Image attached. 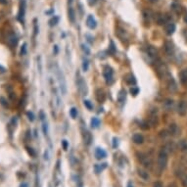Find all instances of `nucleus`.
Instances as JSON below:
<instances>
[{
	"label": "nucleus",
	"instance_id": "18",
	"mask_svg": "<svg viewBox=\"0 0 187 187\" xmlns=\"http://www.w3.org/2000/svg\"><path fill=\"white\" fill-rule=\"evenodd\" d=\"M186 111H187V106L185 104V102L181 101L179 104H178V113L183 116L186 114Z\"/></svg>",
	"mask_w": 187,
	"mask_h": 187
},
{
	"label": "nucleus",
	"instance_id": "15",
	"mask_svg": "<svg viewBox=\"0 0 187 187\" xmlns=\"http://www.w3.org/2000/svg\"><path fill=\"white\" fill-rule=\"evenodd\" d=\"M139 160H140L141 163L144 165V167H151V161H150V159L148 158L147 156H145V155H143V154H140Z\"/></svg>",
	"mask_w": 187,
	"mask_h": 187
},
{
	"label": "nucleus",
	"instance_id": "29",
	"mask_svg": "<svg viewBox=\"0 0 187 187\" xmlns=\"http://www.w3.org/2000/svg\"><path fill=\"white\" fill-rule=\"evenodd\" d=\"M178 147L181 151H187V141L186 140H181L178 144Z\"/></svg>",
	"mask_w": 187,
	"mask_h": 187
},
{
	"label": "nucleus",
	"instance_id": "17",
	"mask_svg": "<svg viewBox=\"0 0 187 187\" xmlns=\"http://www.w3.org/2000/svg\"><path fill=\"white\" fill-rule=\"evenodd\" d=\"M124 80H125V82L127 83V84H130V85H134L135 83H136V79H135V77H134V76H133V75H131V74H128V75H127V76H125V77H124Z\"/></svg>",
	"mask_w": 187,
	"mask_h": 187
},
{
	"label": "nucleus",
	"instance_id": "33",
	"mask_svg": "<svg viewBox=\"0 0 187 187\" xmlns=\"http://www.w3.org/2000/svg\"><path fill=\"white\" fill-rule=\"evenodd\" d=\"M70 116H71L72 119L77 118V110L76 108H72L71 110H70Z\"/></svg>",
	"mask_w": 187,
	"mask_h": 187
},
{
	"label": "nucleus",
	"instance_id": "8",
	"mask_svg": "<svg viewBox=\"0 0 187 187\" xmlns=\"http://www.w3.org/2000/svg\"><path fill=\"white\" fill-rule=\"evenodd\" d=\"M86 26H87L90 30H94L97 26V22L96 20L94 19L93 16L89 15L87 17V19H86Z\"/></svg>",
	"mask_w": 187,
	"mask_h": 187
},
{
	"label": "nucleus",
	"instance_id": "16",
	"mask_svg": "<svg viewBox=\"0 0 187 187\" xmlns=\"http://www.w3.org/2000/svg\"><path fill=\"white\" fill-rule=\"evenodd\" d=\"M96 99L98 100L100 103L104 102L106 99V95L104 93V91L101 90V89H97L96 90Z\"/></svg>",
	"mask_w": 187,
	"mask_h": 187
},
{
	"label": "nucleus",
	"instance_id": "6",
	"mask_svg": "<svg viewBox=\"0 0 187 187\" xmlns=\"http://www.w3.org/2000/svg\"><path fill=\"white\" fill-rule=\"evenodd\" d=\"M165 30L167 35H172L175 32V25L172 22H167L165 24Z\"/></svg>",
	"mask_w": 187,
	"mask_h": 187
},
{
	"label": "nucleus",
	"instance_id": "10",
	"mask_svg": "<svg viewBox=\"0 0 187 187\" xmlns=\"http://www.w3.org/2000/svg\"><path fill=\"white\" fill-rule=\"evenodd\" d=\"M164 48H165V51L167 55H172L174 52V46L172 42L171 41H167V42H165V45H164Z\"/></svg>",
	"mask_w": 187,
	"mask_h": 187
},
{
	"label": "nucleus",
	"instance_id": "12",
	"mask_svg": "<svg viewBox=\"0 0 187 187\" xmlns=\"http://www.w3.org/2000/svg\"><path fill=\"white\" fill-rule=\"evenodd\" d=\"M95 157L97 160H101L107 157V153H106L102 148H96L95 150Z\"/></svg>",
	"mask_w": 187,
	"mask_h": 187
},
{
	"label": "nucleus",
	"instance_id": "37",
	"mask_svg": "<svg viewBox=\"0 0 187 187\" xmlns=\"http://www.w3.org/2000/svg\"><path fill=\"white\" fill-rule=\"evenodd\" d=\"M82 49L83 50V52H84L86 55H89V54H90V50H89L88 47L85 46L84 44H82Z\"/></svg>",
	"mask_w": 187,
	"mask_h": 187
},
{
	"label": "nucleus",
	"instance_id": "2",
	"mask_svg": "<svg viewBox=\"0 0 187 187\" xmlns=\"http://www.w3.org/2000/svg\"><path fill=\"white\" fill-rule=\"evenodd\" d=\"M167 164V153L163 149L159 153V156H158V166L162 171H163L164 169H166Z\"/></svg>",
	"mask_w": 187,
	"mask_h": 187
},
{
	"label": "nucleus",
	"instance_id": "34",
	"mask_svg": "<svg viewBox=\"0 0 187 187\" xmlns=\"http://www.w3.org/2000/svg\"><path fill=\"white\" fill-rule=\"evenodd\" d=\"M89 68V62L88 60H83V64H82V70L83 72H87Z\"/></svg>",
	"mask_w": 187,
	"mask_h": 187
},
{
	"label": "nucleus",
	"instance_id": "5",
	"mask_svg": "<svg viewBox=\"0 0 187 187\" xmlns=\"http://www.w3.org/2000/svg\"><path fill=\"white\" fill-rule=\"evenodd\" d=\"M103 75H104V77L106 79V82L109 84H111V83H113L114 82V79H113V70H112L110 67H106L105 70H104V72H103Z\"/></svg>",
	"mask_w": 187,
	"mask_h": 187
},
{
	"label": "nucleus",
	"instance_id": "24",
	"mask_svg": "<svg viewBox=\"0 0 187 187\" xmlns=\"http://www.w3.org/2000/svg\"><path fill=\"white\" fill-rule=\"evenodd\" d=\"M180 80L182 83H187V69H184L180 72Z\"/></svg>",
	"mask_w": 187,
	"mask_h": 187
},
{
	"label": "nucleus",
	"instance_id": "53",
	"mask_svg": "<svg viewBox=\"0 0 187 187\" xmlns=\"http://www.w3.org/2000/svg\"><path fill=\"white\" fill-rule=\"evenodd\" d=\"M127 187H133V186H132V184H131V183H129V184H128V185H127Z\"/></svg>",
	"mask_w": 187,
	"mask_h": 187
},
{
	"label": "nucleus",
	"instance_id": "7",
	"mask_svg": "<svg viewBox=\"0 0 187 187\" xmlns=\"http://www.w3.org/2000/svg\"><path fill=\"white\" fill-rule=\"evenodd\" d=\"M157 70H158V74L160 75V77H165L167 75L166 66H165L162 62L157 63Z\"/></svg>",
	"mask_w": 187,
	"mask_h": 187
},
{
	"label": "nucleus",
	"instance_id": "42",
	"mask_svg": "<svg viewBox=\"0 0 187 187\" xmlns=\"http://www.w3.org/2000/svg\"><path fill=\"white\" fill-rule=\"evenodd\" d=\"M97 1H98V0H87L89 6H93V5H95Z\"/></svg>",
	"mask_w": 187,
	"mask_h": 187
},
{
	"label": "nucleus",
	"instance_id": "54",
	"mask_svg": "<svg viewBox=\"0 0 187 187\" xmlns=\"http://www.w3.org/2000/svg\"><path fill=\"white\" fill-rule=\"evenodd\" d=\"M150 1H152V2H153V1H157V0H150Z\"/></svg>",
	"mask_w": 187,
	"mask_h": 187
},
{
	"label": "nucleus",
	"instance_id": "46",
	"mask_svg": "<svg viewBox=\"0 0 187 187\" xmlns=\"http://www.w3.org/2000/svg\"><path fill=\"white\" fill-rule=\"evenodd\" d=\"M113 147L114 148H116L117 146H118V139H117V138H114L113 139Z\"/></svg>",
	"mask_w": 187,
	"mask_h": 187
},
{
	"label": "nucleus",
	"instance_id": "43",
	"mask_svg": "<svg viewBox=\"0 0 187 187\" xmlns=\"http://www.w3.org/2000/svg\"><path fill=\"white\" fill-rule=\"evenodd\" d=\"M38 33V27H37V23H36V20H34V36Z\"/></svg>",
	"mask_w": 187,
	"mask_h": 187
},
{
	"label": "nucleus",
	"instance_id": "41",
	"mask_svg": "<svg viewBox=\"0 0 187 187\" xmlns=\"http://www.w3.org/2000/svg\"><path fill=\"white\" fill-rule=\"evenodd\" d=\"M27 152H29V154H30V155H32V156H35V152L33 151L32 148L27 147Z\"/></svg>",
	"mask_w": 187,
	"mask_h": 187
},
{
	"label": "nucleus",
	"instance_id": "4",
	"mask_svg": "<svg viewBox=\"0 0 187 187\" xmlns=\"http://www.w3.org/2000/svg\"><path fill=\"white\" fill-rule=\"evenodd\" d=\"M25 13H26V1L25 0H21L20 7H19V13H18V20L21 23H24Z\"/></svg>",
	"mask_w": 187,
	"mask_h": 187
},
{
	"label": "nucleus",
	"instance_id": "22",
	"mask_svg": "<svg viewBox=\"0 0 187 187\" xmlns=\"http://www.w3.org/2000/svg\"><path fill=\"white\" fill-rule=\"evenodd\" d=\"M125 98H127V92L124 89H122L118 94V101L120 103H124L125 101Z\"/></svg>",
	"mask_w": 187,
	"mask_h": 187
},
{
	"label": "nucleus",
	"instance_id": "40",
	"mask_svg": "<svg viewBox=\"0 0 187 187\" xmlns=\"http://www.w3.org/2000/svg\"><path fill=\"white\" fill-rule=\"evenodd\" d=\"M42 128H43V133L46 135L47 133H48V129H47V124H46V122H43Z\"/></svg>",
	"mask_w": 187,
	"mask_h": 187
},
{
	"label": "nucleus",
	"instance_id": "39",
	"mask_svg": "<svg viewBox=\"0 0 187 187\" xmlns=\"http://www.w3.org/2000/svg\"><path fill=\"white\" fill-rule=\"evenodd\" d=\"M27 116L29 117V120L30 122H32L33 120H34V116H33V114L32 113V112H27Z\"/></svg>",
	"mask_w": 187,
	"mask_h": 187
},
{
	"label": "nucleus",
	"instance_id": "23",
	"mask_svg": "<svg viewBox=\"0 0 187 187\" xmlns=\"http://www.w3.org/2000/svg\"><path fill=\"white\" fill-rule=\"evenodd\" d=\"M178 127L176 124H171L169 125V133H171L172 135H176L177 133H178Z\"/></svg>",
	"mask_w": 187,
	"mask_h": 187
},
{
	"label": "nucleus",
	"instance_id": "38",
	"mask_svg": "<svg viewBox=\"0 0 187 187\" xmlns=\"http://www.w3.org/2000/svg\"><path fill=\"white\" fill-rule=\"evenodd\" d=\"M26 53H27V43H24L23 46H22V49H21V54L26 55Z\"/></svg>",
	"mask_w": 187,
	"mask_h": 187
},
{
	"label": "nucleus",
	"instance_id": "45",
	"mask_svg": "<svg viewBox=\"0 0 187 187\" xmlns=\"http://www.w3.org/2000/svg\"><path fill=\"white\" fill-rule=\"evenodd\" d=\"M154 187H164V185L162 184V182H160V181H157V182L154 183Z\"/></svg>",
	"mask_w": 187,
	"mask_h": 187
},
{
	"label": "nucleus",
	"instance_id": "3",
	"mask_svg": "<svg viewBox=\"0 0 187 187\" xmlns=\"http://www.w3.org/2000/svg\"><path fill=\"white\" fill-rule=\"evenodd\" d=\"M77 76L79 77V79L77 80V87H79V90L82 95H86V94H87V87H86V83L84 82V79H83L79 74H77Z\"/></svg>",
	"mask_w": 187,
	"mask_h": 187
},
{
	"label": "nucleus",
	"instance_id": "35",
	"mask_svg": "<svg viewBox=\"0 0 187 187\" xmlns=\"http://www.w3.org/2000/svg\"><path fill=\"white\" fill-rule=\"evenodd\" d=\"M83 104H84V106L88 109V110H92V109H93V105H92L91 102L88 101V100H84V101H83Z\"/></svg>",
	"mask_w": 187,
	"mask_h": 187
},
{
	"label": "nucleus",
	"instance_id": "19",
	"mask_svg": "<svg viewBox=\"0 0 187 187\" xmlns=\"http://www.w3.org/2000/svg\"><path fill=\"white\" fill-rule=\"evenodd\" d=\"M132 140L135 144H142L144 141V137L139 133H136V134L132 136Z\"/></svg>",
	"mask_w": 187,
	"mask_h": 187
},
{
	"label": "nucleus",
	"instance_id": "36",
	"mask_svg": "<svg viewBox=\"0 0 187 187\" xmlns=\"http://www.w3.org/2000/svg\"><path fill=\"white\" fill-rule=\"evenodd\" d=\"M138 92H139V89L138 87H136V86H132L131 88H130V93L132 94V95H137L138 94Z\"/></svg>",
	"mask_w": 187,
	"mask_h": 187
},
{
	"label": "nucleus",
	"instance_id": "25",
	"mask_svg": "<svg viewBox=\"0 0 187 187\" xmlns=\"http://www.w3.org/2000/svg\"><path fill=\"white\" fill-rule=\"evenodd\" d=\"M53 97H54V103H55L56 107H59L60 106V97L57 94V90H56L55 87H54V89H53Z\"/></svg>",
	"mask_w": 187,
	"mask_h": 187
},
{
	"label": "nucleus",
	"instance_id": "1",
	"mask_svg": "<svg viewBox=\"0 0 187 187\" xmlns=\"http://www.w3.org/2000/svg\"><path fill=\"white\" fill-rule=\"evenodd\" d=\"M57 68V71H56V74H57V77H58V82H59V87H60V91L62 93V95H66L67 93V82H66V79L65 76H64L63 72L59 69V67L56 66Z\"/></svg>",
	"mask_w": 187,
	"mask_h": 187
},
{
	"label": "nucleus",
	"instance_id": "11",
	"mask_svg": "<svg viewBox=\"0 0 187 187\" xmlns=\"http://www.w3.org/2000/svg\"><path fill=\"white\" fill-rule=\"evenodd\" d=\"M82 137H83V142H84L85 145H90L92 141V136L91 133L87 131V130H84L82 133Z\"/></svg>",
	"mask_w": 187,
	"mask_h": 187
},
{
	"label": "nucleus",
	"instance_id": "13",
	"mask_svg": "<svg viewBox=\"0 0 187 187\" xmlns=\"http://www.w3.org/2000/svg\"><path fill=\"white\" fill-rule=\"evenodd\" d=\"M147 53L153 59H156L158 57V50L154 46H148L147 47Z\"/></svg>",
	"mask_w": 187,
	"mask_h": 187
},
{
	"label": "nucleus",
	"instance_id": "50",
	"mask_svg": "<svg viewBox=\"0 0 187 187\" xmlns=\"http://www.w3.org/2000/svg\"><path fill=\"white\" fill-rule=\"evenodd\" d=\"M169 187H177V186H176V184H175V183H171Z\"/></svg>",
	"mask_w": 187,
	"mask_h": 187
},
{
	"label": "nucleus",
	"instance_id": "31",
	"mask_svg": "<svg viewBox=\"0 0 187 187\" xmlns=\"http://www.w3.org/2000/svg\"><path fill=\"white\" fill-rule=\"evenodd\" d=\"M58 22H59V18H58V17H53L51 20L49 21V26L54 27L58 24Z\"/></svg>",
	"mask_w": 187,
	"mask_h": 187
},
{
	"label": "nucleus",
	"instance_id": "9",
	"mask_svg": "<svg viewBox=\"0 0 187 187\" xmlns=\"http://www.w3.org/2000/svg\"><path fill=\"white\" fill-rule=\"evenodd\" d=\"M7 43L8 45L10 47H15L17 45V43H18V38H17V36L14 34V33H10L9 36L7 37Z\"/></svg>",
	"mask_w": 187,
	"mask_h": 187
},
{
	"label": "nucleus",
	"instance_id": "28",
	"mask_svg": "<svg viewBox=\"0 0 187 187\" xmlns=\"http://www.w3.org/2000/svg\"><path fill=\"white\" fill-rule=\"evenodd\" d=\"M138 175L140 176L141 178H143L144 180H147L148 178H149V174H148V172L146 171H143V169H138Z\"/></svg>",
	"mask_w": 187,
	"mask_h": 187
},
{
	"label": "nucleus",
	"instance_id": "52",
	"mask_svg": "<svg viewBox=\"0 0 187 187\" xmlns=\"http://www.w3.org/2000/svg\"><path fill=\"white\" fill-rule=\"evenodd\" d=\"M0 70H1V71H2V72H4V71H5V69H4V68H2V67H1V66H0Z\"/></svg>",
	"mask_w": 187,
	"mask_h": 187
},
{
	"label": "nucleus",
	"instance_id": "32",
	"mask_svg": "<svg viewBox=\"0 0 187 187\" xmlns=\"http://www.w3.org/2000/svg\"><path fill=\"white\" fill-rule=\"evenodd\" d=\"M109 52H110L111 54H115V53H116V46H115V43H114L113 41H111V42H110V46H109Z\"/></svg>",
	"mask_w": 187,
	"mask_h": 187
},
{
	"label": "nucleus",
	"instance_id": "48",
	"mask_svg": "<svg viewBox=\"0 0 187 187\" xmlns=\"http://www.w3.org/2000/svg\"><path fill=\"white\" fill-rule=\"evenodd\" d=\"M0 4L6 5V4H7V0H0Z\"/></svg>",
	"mask_w": 187,
	"mask_h": 187
},
{
	"label": "nucleus",
	"instance_id": "14",
	"mask_svg": "<svg viewBox=\"0 0 187 187\" xmlns=\"http://www.w3.org/2000/svg\"><path fill=\"white\" fill-rule=\"evenodd\" d=\"M167 86H169V90H171L172 92L176 91L177 86H176V83H175L174 77H169V82H167Z\"/></svg>",
	"mask_w": 187,
	"mask_h": 187
},
{
	"label": "nucleus",
	"instance_id": "51",
	"mask_svg": "<svg viewBox=\"0 0 187 187\" xmlns=\"http://www.w3.org/2000/svg\"><path fill=\"white\" fill-rule=\"evenodd\" d=\"M184 22H185V23L187 24V14L185 16H184Z\"/></svg>",
	"mask_w": 187,
	"mask_h": 187
},
{
	"label": "nucleus",
	"instance_id": "30",
	"mask_svg": "<svg viewBox=\"0 0 187 187\" xmlns=\"http://www.w3.org/2000/svg\"><path fill=\"white\" fill-rule=\"evenodd\" d=\"M100 125V121L99 119L97 118H93L91 120V127L93 128H97Z\"/></svg>",
	"mask_w": 187,
	"mask_h": 187
},
{
	"label": "nucleus",
	"instance_id": "26",
	"mask_svg": "<svg viewBox=\"0 0 187 187\" xmlns=\"http://www.w3.org/2000/svg\"><path fill=\"white\" fill-rule=\"evenodd\" d=\"M172 106H174V100L167 99L166 101L164 102V108L167 109V110H169V109H172Z\"/></svg>",
	"mask_w": 187,
	"mask_h": 187
},
{
	"label": "nucleus",
	"instance_id": "49",
	"mask_svg": "<svg viewBox=\"0 0 187 187\" xmlns=\"http://www.w3.org/2000/svg\"><path fill=\"white\" fill-rule=\"evenodd\" d=\"M53 51L55 52V54H57L58 53V46H54V50H53Z\"/></svg>",
	"mask_w": 187,
	"mask_h": 187
},
{
	"label": "nucleus",
	"instance_id": "27",
	"mask_svg": "<svg viewBox=\"0 0 187 187\" xmlns=\"http://www.w3.org/2000/svg\"><path fill=\"white\" fill-rule=\"evenodd\" d=\"M167 22V18L165 15H160L157 17V23L158 25H165Z\"/></svg>",
	"mask_w": 187,
	"mask_h": 187
},
{
	"label": "nucleus",
	"instance_id": "44",
	"mask_svg": "<svg viewBox=\"0 0 187 187\" xmlns=\"http://www.w3.org/2000/svg\"><path fill=\"white\" fill-rule=\"evenodd\" d=\"M62 144H63L64 150H68V142H67V140H63L62 141Z\"/></svg>",
	"mask_w": 187,
	"mask_h": 187
},
{
	"label": "nucleus",
	"instance_id": "20",
	"mask_svg": "<svg viewBox=\"0 0 187 187\" xmlns=\"http://www.w3.org/2000/svg\"><path fill=\"white\" fill-rule=\"evenodd\" d=\"M68 15H69V20L71 21L72 23H75V20H76V13H75L74 8H72V6L69 7Z\"/></svg>",
	"mask_w": 187,
	"mask_h": 187
},
{
	"label": "nucleus",
	"instance_id": "47",
	"mask_svg": "<svg viewBox=\"0 0 187 187\" xmlns=\"http://www.w3.org/2000/svg\"><path fill=\"white\" fill-rule=\"evenodd\" d=\"M44 159H45V160H49V152L48 151H45V153H44Z\"/></svg>",
	"mask_w": 187,
	"mask_h": 187
},
{
	"label": "nucleus",
	"instance_id": "21",
	"mask_svg": "<svg viewBox=\"0 0 187 187\" xmlns=\"http://www.w3.org/2000/svg\"><path fill=\"white\" fill-rule=\"evenodd\" d=\"M106 167H107V164H106V163L98 164V165H95V166H94V171H95L96 174H100L101 172L104 171Z\"/></svg>",
	"mask_w": 187,
	"mask_h": 187
}]
</instances>
